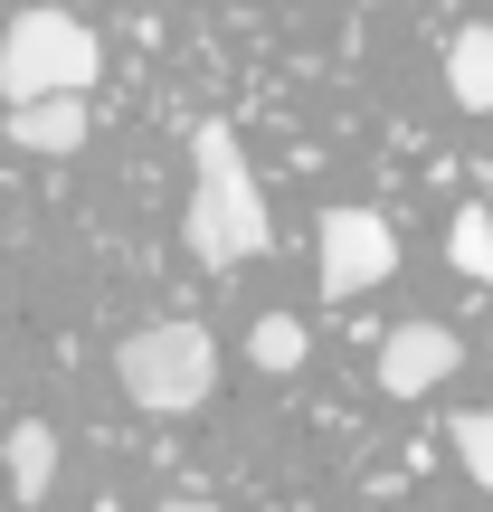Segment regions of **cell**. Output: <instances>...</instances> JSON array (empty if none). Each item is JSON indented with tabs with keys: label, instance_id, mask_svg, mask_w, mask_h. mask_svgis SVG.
<instances>
[{
	"label": "cell",
	"instance_id": "obj_2",
	"mask_svg": "<svg viewBox=\"0 0 493 512\" xmlns=\"http://www.w3.org/2000/svg\"><path fill=\"white\" fill-rule=\"evenodd\" d=\"M105 67V38L76 10H19L0 29V105H48V95H86Z\"/></svg>",
	"mask_w": 493,
	"mask_h": 512
},
{
	"label": "cell",
	"instance_id": "obj_11",
	"mask_svg": "<svg viewBox=\"0 0 493 512\" xmlns=\"http://www.w3.org/2000/svg\"><path fill=\"white\" fill-rule=\"evenodd\" d=\"M456 465L493 494V408H465V418H456Z\"/></svg>",
	"mask_w": 493,
	"mask_h": 512
},
{
	"label": "cell",
	"instance_id": "obj_12",
	"mask_svg": "<svg viewBox=\"0 0 493 512\" xmlns=\"http://www.w3.org/2000/svg\"><path fill=\"white\" fill-rule=\"evenodd\" d=\"M162 512H219L209 494H162Z\"/></svg>",
	"mask_w": 493,
	"mask_h": 512
},
{
	"label": "cell",
	"instance_id": "obj_1",
	"mask_svg": "<svg viewBox=\"0 0 493 512\" xmlns=\"http://www.w3.org/2000/svg\"><path fill=\"white\" fill-rule=\"evenodd\" d=\"M181 247L200 256V266H247V256L275 247V219H266V190H256V171H247V143H238V124H219V114L190 133V219H181Z\"/></svg>",
	"mask_w": 493,
	"mask_h": 512
},
{
	"label": "cell",
	"instance_id": "obj_13",
	"mask_svg": "<svg viewBox=\"0 0 493 512\" xmlns=\"http://www.w3.org/2000/svg\"><path fill=\"white\" fill-rule=\"evenodd\" d=\"M95 512H124V503H95Z\"/></svg>",
	"mask_w": 493,
	"mask_h": 512
},
{
	"label": "cell",
	"instance_id": "obj_14",
	"mask_svg": "<svg viewBox=\"0 0 493 512\" xmlns=\"http://www.w3.org/2000/svg\"><path fill=\"white\" fill-rule=\"evenodd\" d=\"M484 342H493V332H484Z\"/></svg>",
	"mask_w": 493,
	"mask_h": 512
},
{
	"label": "cell",
	"instance_id": "obj_8",
	"mask_svg": "<svg viewBox=\"0 0 493 512\" xmlns=\"http://www.w3.org/2000/svg\"><path fill=\"white\" fill-rule=\"evenodd\" d=\"M48 484H57V427H48V418H19V427H10V494L38 503Z\"/></svg>",
	"mask_w": 493,
	"mask_h": 512
},
{
	"label": "cell",
	"instance_id": "obj_4",
	"mask_svg": "<svg viewBox=\"0 0 493 512\" xmlns=\"http://www.w3.org/2000/svg\"><path fill=\"white\" fill-rule=\"evenodd\" d=\"M399 266V238H389L380 209H332L323 219V304H351V294H370L380 275Z\"/></svg>",
	"mask_w": 493,
	"mask_h": 512
},
{
	"label": "cell",
	"instance_id": "obj_6",
	"mask_svg": "<svg viewBox=\"0 0 493 512\" xmlns=\"http://www.w3.org/2000/svg\"><path fill=\"white\" fill-rule=\"evenodd\" d=\"M0 124H10L19 152H38V162H67V152H86L95 105H86V95H48V105H19V114H0Z\"/></svg>",
	"mask_w": 493,
	"mask_h": 512
},
{
	"label": "cell",
	"instance_id": "obj_5",
	"mask_svg": "<svg viewBox=\"0 0 493 512\" xmlns=\"http://www.w3.org/2000/svg\"><path fill=\"white\" fill-rule=\"evenodd\" d=\"M456 361H465V342L446 323H399L380 342V389H389V399H427V389L456 380Z\"/></svg>",
	"mask_w": 493,
	"mask_h": 512
},
{
	"label": "cell",
	"instance_id": "obj_7",
	"mask_svg": "<svg viewBox=\"0 0 493 512\" xmlns=\"http://www.w3.org/2000/svg\"><path fill=\"white\" fill-rule=\"evenodd\" d=\"M446 95H456L465 114H493V29L484 19L446 38Z\"/></svg>",
	"mask_w": 493,
	"mask_h": 512
},
{
	"label": "cell",
	"instance_id": "obj_3",
	"mask_svg": "<svg viewBox=\"0 0 493 512\" xmlns=\"http://www.w3.org/2000/svg\"><path fill=\"white\" fill-rule=\"evenodd\" d=\"M114 380L143 418H190V408L219 389V342L200 323H143L124 351H114Z\"/></svg>",
	"mask_w": 493,
	"mask_h": 512
},
{
	"label": "cell",
	"instance_id": "obj_10",
	"mask_svg": "<svg viewBox=\"0 0 493 512\" xmlns=\"http://www.w3.org/2000/svg\"><path fill=\"white\" fill-rule=\"evenodd\" d=\"M247 361L275 370V380H285V370H304V323H294V313H266V323L247 332Z\"/></svg>",
	"mask_w": 493,
	"mask_h": 512
},
{
	"label": "cell",
	"instance_id": "obj_9",
	"mask_svg": "<svg viewBox=\"0 0 493 512\" xmlns=\"http://www.w3.org/2000/svg\"><path fill=\"white\" fill-rule=\"evenodd\" d=\"M446 266L493 285V209H456V219H446Z\"/></svg>",
	"mask_w": 493,
	"mask_h": 512
}]
</instances>
